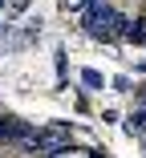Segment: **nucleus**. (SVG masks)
Wrapping results in <instances>:
<instances>
[{"instance_id":"2","label":"nucleus","mask_w":146,"mask_h":158,"mask_svg":"<svg viewBox=\"0 0 146 158\" xmlns=\"http://www.w3.org/2000/svg\"><path fill=\"white\" fill-rule=\"evenodd\" d=\"M126 134H146V106L130 114V122H126Z\"/></svg>"},{"instance_id":"1","label":"nucleus","mask_w":146,"mask_h":158,"mask_svg":"<svg viewBox=\"0 0 146 158\" xmlns=\"http://www.w3.org/2000/svg\"><path fill=\"white\" fill-rule=\"evenodd\" d=\"M122 12H114L106 0H98V4H85V12H81V28L90 33L94 41H114L122 33Z\"/></svg>"},{"instance_id":"5","label":"nucleus","mask_w":146,"mask_h":158,"mask_svg":"<svg viewBox=\"0 0 146 158\" xmlns=\"http://www.w3.org/2000/svg\"><path fill=\"white\" fill-rule=\"evenodd\" d=\"M0 8H4V0H0Z\"/></svg>"},{"instance_id":"4","label":"nucleus","mask_w":146,"mask_h":158,"mask_svg":"<svg viewBox=\"0 0 146 158\" xmlns=\"http://www.w3.org/2000/svg\"><path fill=\"white\" fill-rule=\"evenodd\" d=\"M85 4H90V0H61V8H65V12H77V16L85 12Z\"/></svg>"},{"instance_id":"3","label":"nucleus","mask_w":146,"mask_h":158,"mask_svg":"<svg viewBox=\"0 0 146 158\" xmlns=\"http://www.w3.org/2000/svg\"><path fill=\"white\" fill-rule=\"evenodd\" d=\"M81 81H85V89H102V85H106L98 69H81Z\"/></svg>"}]
</instances>
